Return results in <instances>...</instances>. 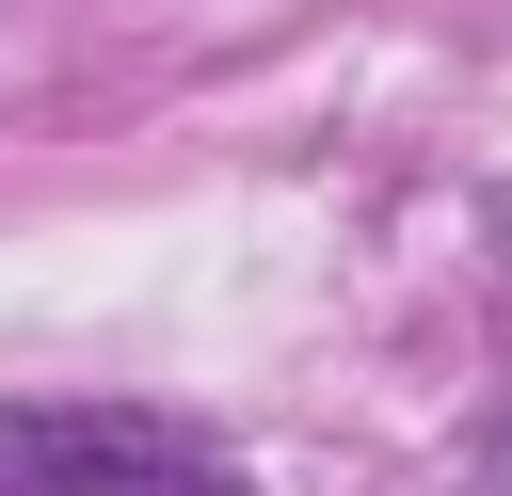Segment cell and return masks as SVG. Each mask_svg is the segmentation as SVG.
<instances>
[{
    "label": "cell",
    "instance_id": "obj_1",
    "mask_svg": "<svg viewBox=\"0 0 512 496\" xmlns=\"http://www.w3.org/2000/svg\"><path fill=\"white\" fill-rule=\"evenodd\" d=\"M0 496H240V464L160 416H0Z\"/></svg>",
    "mask_w": 512,
    "mask_h": 496
}]
</instances>
